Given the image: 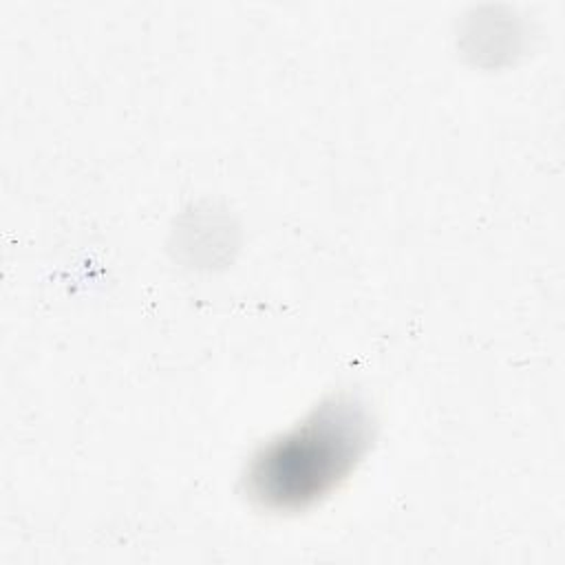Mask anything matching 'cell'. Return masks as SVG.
Wrapping results in <instances>:
<instances>
[{
	"instance_id": "cell-1",
	"label": "cell",
	"mask_w": 565,
	"mask_h": 565,
	"mask_svg": "<svg viewBox=\"0 0 565 565\" xmlns=\"http://www.w3.org/2000/svg\"><path fill=\"white\" fill-rule=\"evenodd\" d=\"M366 426L351 404L324 406L300 430L265 450L252 470L254 494L274 508H298L342 477L364 446Z\"/></svg>"
}]
</instances>
